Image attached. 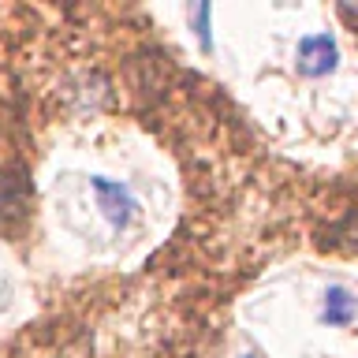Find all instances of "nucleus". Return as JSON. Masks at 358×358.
<instances>
[{"label":"nucleus","instance_id":"nucleus-4","mask_svg":"<svg viewBox=\"0 0 358 358\" xmlns=\"http://www.w3.org/2000/svg\"><path fill=\"white\" fill-rule=\"evenodd\" d=\"M355 313H358V299L347 287H329L324 291V306H321L324 324H351Z\"/></svg>","mask_w":358,"mask_h":358},{"label":"nucleus","instance_id":"nucleus-2","mask_svg":"<svg viewBox=\"0 0 358 358\" xmlns=\"http://www.w3.org/2000/svg\"><path fill=\"white\" fill-rule=\"evenodd\" d=\"M336 60H340V52H336V41L329 34H310V38L299 41V75L321 78L336 71Z\"/></svg>","mask_w":358,"mask_h":358},{"label":"nucleus","instance_id":"nucleus-3","mask_svg":"<svg viewBox=\"0 0 358 358\" xmlns=\"http://www.w3.org/2000/svg\"><path fill=\"white\" fill-rule=\"evenodd\" d=\"M30 201V183L22 172H0V220L22 217Z\"/></svg>","mask_w":358,"mask_h":358},{"label":"nucleus","instance_id":"nucleus-6","mask_svg":"<svg viewBox=\"0 0 358 358\" xmlns=\"http://www.w3.org/2000/svg\"><path fill=\"white\" fill-rule=\"evenodd\" d=\"M243 358H254V355H243Z\"/></svg>","mask_w":358,"mask_h":358},{"label":"nucleus","instance_id":"nucleus-1","mask_svg":"<svg viewBox=\"0 0 358 358\" xmlns=\"http://www.w3.org/2000/svg\"><path fill=\"white\" fill-rule=\"evenodd\" d=\"M90 187H94V194H97V209L105 213V220L112 224V228H127L131 217H134V209H138L131 187L116 183V179H105V176H94V179H90Z\"/></svg>","mask_w":358,"mask_h":358},{"label":"nucleus","instance_id":"nucleus-5","mask_svg":"<svg viewBox=\"0 0 358 358\" xmlns=\"http://www.w3.org/2000/svg\"><path fill=\"white\" fill-rule=\"evenodd\" d=\"M190 19H194V34H198L201 49H206V52H213V34H209L213 8H209V4H194V8H190Z\"/></svg>","mask_w":358,"mask_h":358}]
</instances>
